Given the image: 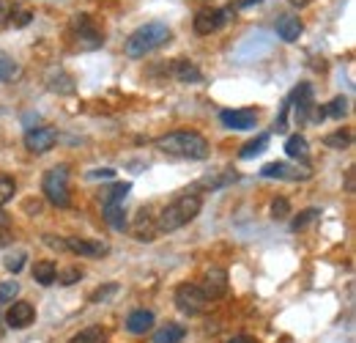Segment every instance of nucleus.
<instances>
[{
	"label": "nucleus",
	"mask_w": 356,
	"mask_h": 343,
	"mask_svg": "<svg viewBox=\"0 0 356 343\" xmlns=\"http://www.w3.org/2000/svg\"><path fill=\"white\" fill-rule=\"evenodd\" d=\"M200 209H203L200 192H189V190H186L183 195H178L176 201H170V203L157 214L154 231H157V234H173L178 228L189 225V223L200 214Z\"/></svg>",
	"instance_id": "obj_1"
},
{
	"label": "nucleus",
	"mask_w": 356,
	"mask_h": 343,
	"mask_svg": "<svg viewBox=\"0 0 356 343\" xmlns=\"http://www.w3.org/2000/svg\"><path fill=\"white\" fill-rule=\"evenodd\" d=\"M227 343H255V341H252L249 335H236V338H230Z\"/></svg>",
	"instance_id": "obj_43"
},
{
	"label": "nucleus",
	"mask_w": 356,
	"mask_h": 343,
	"mask_svg": "<svg viewBox=\"0 0 356 343\" xmlns=\"http://www.w3.org/2000/svg\"><path fill=\"white\" fill-rule=\"evenodd\" d=\"M326 110V115H332V118H343L346 113H348V99L346 96H337L329 107H324Z\"/></svg>",
	"instance_id": "obj_30"
},
{
	"label": "nucleus",
	"mask_w": 356,
	"mask_h": 343,
	"mask_svg": "<svg viewBox=\"0 0 356 343\" xmlns=\"http://www.w3.org/2000/svg\"><path fill=\"white\" fill-rule=\"evenodd\" d=\"M168 41H170V27L165 22H146L126 38L124 52H126V58H146L148 52L159 49Z\"/></svg>",
	"instance_id": "obj_3"
},
{
	"label": "nucleus",
	"mask_w": 356,
	"mask_h": 343,
	"mask_svg": "<svg viewBox=\"0 0 356 343\" xmlns=\"http://www.w3.org/2000/svg\"><path fill=\"white\" fill-rule=\"evenodd\" d=\"M129 190H132V184H129V181L113 184V187L107 190V195H104V203H124V198L129 195Z\"/></svg>",
	"instance_id": "obj_27"
},
{
	"label": "nucleus",
	"mask_w": 356,
	"mask_h": 343,
	"mask_svg": "<svg viewBox=\"0 0 356 343\" xmlns=\"http://www.w3.org/2000/svg\"><path fill=\"white\" fill-rule=\"evenodd\" d=\"M66 242V250L77 253V256H85V258H104L110 253V245L107 242H99V239H77V236H69L63 239Z\"/></svg>",
	"instance_id": "obj_10"
},
{
	"label": "nucleus",
	"mask_w": 356,
	"mask_h": 343,
	"mask_svg": "<svg viewBox=\"0 0 356 343\" xmlns=\"http://www.w3.org/2000/svg\"><path fill=\"white\" fill-rule=\"evenodd\" d=\"M219 124L222 126H227V129H236V132H241V129H252L255 124H258V113L255 110H249V107H227V110H222L219 113Z\"/></svg>",
	"instance_id": "obj_8"
},
{
	"label": "nucleus",
	"mask_w": 356,
	"mask_h": 343,
	"mask_svg": "<svg viewBox=\"0 0 356 343\" xmlns=\"http://www.w3.org/2000/svg\"><path fill=\"white\" fill-rule=\"evenodd\" d=\"M266 148H269V135H258L255 140L244 143V148L238 151V157H241V159H252V157H260Z\"/></svg>",
	"instance_id": "obj_23"
},
{
	"label": "nucleus",
	"mask_w": 356,
	"mask_h": 343,
	"mask_svg": "<svg viewBox=\"0 0 356 343\" xmlns=\"http://www.w3.org/2000/svg\"><path fill=\"white\" fill-rule=\"evenodd\" d=\"M200 289H203V294H205L208 302L225 297V294H227V272H225V269H208Z\"/></svg>",
	"instance_id": "obj_11"
},
{
	"label": "nucleus",
	"mask_w": 356,
	"mask_h": 343,
	"mask_svg": "<svg viewBox=\"0 0 356 343\" xmlns=\"http://www.w3.org/2000/svg\"><path fill=\"white\" fill-rule=\"evenodd\" d=\"M285 154H288L291 159H302V162H307V159H310L307 140H304L302 135H291V137H288V143H285Z\"/></svg>",
	"instance_id": "obj_19"
},
{
	"label": "nucleus",
	"mask_w": 356,
	"mask_h": 343,
	"mask_svg": "<svg viewBox=\"0 0 356 343\" xmlns=\"http://www.w3.org/2000/svg\"><path fill=\"white\" fill-rule=\"evenodd\" d=\"M33 280H36L38 286H52V283L58 280L55 264H52V261H36V264H33Z\"/></svg>",
	"instance_id": "obj_18"
},
{
	"label": "nucleus",
	"mask_w": 356,
	"mask_h": 343,
	"mask_svg": "<svg viewBox=\"0 0 356 343\" xmlns=\"http://www.w3.org/2000/svg\"><path fill=\"white\" fill-rule=\"evenodd\" d=\"M225 19H227V8H203L194 14L192 27L197 36H211L214 30H219L225 25Z\"/></svg>",
	"instance_id": "obj_7"
},
{
	"label": "nucleus",
	"mask_w": 356,
	"mask_h": 343,
	"mask_svg": "<svg viewBox=\"0 0 356 343\" xmlns=\"http://www.w3.org/2000/svg\"><path fill=\"white\" fill-rule=\"evenodd\" d=\"M255 3H263V0H236V8H249Z\"/></svg>",
	"instance_id": "obj_42"
},
{
	"label": "nucleus",
	"mask_w": 356,
	"mask_h": 343,
	"mask_svg": "<svg viewBox=\"0 0 356 343\" xmlns=\"http://www.w3.org/2000/svg\"><path fill=\"white\" fill-rule=\"evenodd\" d=\"M118 294H121V286H118V283H104V286H99V289L91 294V302L102 305V302H110V300L118 297Z\"/></svg>",
	"instance_id": "obj_24"
},
{
	"label": "nucleus",
	"mask_w": 356,
	"mask_h": 343,
	"mask_svg": "<svg viewBox=\"0 0 356 343\" xmlns=\"http://www.w3.org/2000/svg\"><path fill=\"white\" fill-rule=\"evenodd\" d=\"M159 151L165 154H173L181 159H205L211 154V146L208 140L200 135V132H192V129H176V132H168L157 140Z\"/></svg>",
	"instance_id": "obj_2"
},
{
	"label": "nucleus",
	"mask_w": 356,
	"mask_h": 343,
	"mask_svg": "<svg viewBox=\"0 0 356 343\" xmlns=\"http://www.w3.org/2000/svg\"><path fill=\"white\" fill-rule=\"evenodd\" d=\"M30 22V11H19V16H16V25H27Z\"/></svg>",
	"instance_id": "obj_41"
},
{
	"label": "nucleus",
	"mask_w": 356,
	"mask_h": 343,
	"mask_svg": "<svg viewBox=\"0 0 356 343\" xmlns=\"http://www.w3.org/2000/svg\"><path fill=\"white\" fill-rule=\"evenodd\" d=\"M80 278H82V272H80V269H66V272L58 278V283H60V286H71V283H77Z\"/></svg>",
	"instance_id": "obj_35"
},
{
	"label": "nucleus",
	"mask_w": 356,
	"mask_h": 343,
	"mask_svg": "<svg viewBox=\"0 0 356 343\" xmlns=\"http://www.w3.org/2000/svg\"><path fill=\"white\" fill-rule=\"evenodd\" d=\"M47 85H49V91H55V93H74V80H71L66 71H52Z\"/></svg>",
	"instance_id": "obj_22"
},
{
	"label": "nucleus",
	"mask_w": 356,
	"mask_h": 343,
	"mask_svg": "<svg viewBox=\"0 0 356 343\" xmlns=\"http://www.w3.org/2000/svg\"><path fill=\"white\" fill-rule=\"evenodd\" d=\"M41 190H44V198L52 206L66 209L69 206V168L66 165H55L52 170H47L44 179H41Z\"/></svg>",
	"instance_id": "obj_4"
},
{
	"label": "nucleus",
	"mask_w": 356,
	"mask_h": 343,
	"mask_svg": "<svg viewBox=\"0 0 356 343\" xmlns=\"http://www.w3.org/2000/svg\"><path fill=\"white\" fill-rule=\"evenodd\" d=\"M104 220H107V225H113L115 231H124L126 228V212H124V206L121 203H104Z\"/></svg>",
	"instance_id": "obj_20"
},
{
	"label": "nucleus",
	"mask_w": 356,
	"mask_h": 343,
	"mask_svg": "<svg viewBox=\"0 0 356 343\" xmlns=\"http://www.w3.org/2000/svg\"><path fill=\"white\" fill-rule=\"evenodd\" d=\"M302 30H304V25H302V19H299L296 14H282V16L277 19V36H280L282 41H288V44L299 41Z\"/></svg>",
	"instance_id": "obj_13"
},
{
	"label": "nucleus",
	"mask_w": 356,
	"mask_h": 343,
	"mask_svg": "<svg viewBox=\"0 0 356 343\" xmlns=\"http://www.w3.org/2000/svg\"><path fill=\"white\" fill-rule=\"evenodd\" d=\"M288 212H291V203H288L285 198H274V203H271V217H274V220H285Z\"/></svg>",
	"instance_id": "obj_33"
},
{
	"label": "nucleus",
	"mask_w": 356,
	"mask_h": 343,
	"mask_svg": "<svg viewBox=\"0 0 356 343\" xmlns=\"http://www.w3.org/2000/svg\"><path fill=\"white\" fill-rule=\"evenodd\" d=\"M16 71H19V66L14 63V58L0 55V82H11L16 77Z\"/></svg>",
	"instance_id": "obj_28"
},
{
	"label": "nucleus",
	"mask_w": 356,
	"mask_h": 343,
	"mask_svg": "<svg viewBox=\"0 0 356 343\" xmlns=\"http://www.w3.org/2000/svg\"><path fill=\"white\" fill-rule=\"evenodd\" d=\"M16 294H19V283H16V280H5V283H0V302H3V305H5V302H11Z\"/></svg>",
	"instance_id": "obj_31"
},
{
	"label": "nucleus",
	"mask_w": 356,
	"mask_h": 343,
	"mask_svg": "<svg viewBox=\"0 0 356 343\" xmlns=\"http://www.w3.org/2000/svg\"><path fill=\"white\" fill-rule=\"evenodd\" d=\"M173 300H176L178 311L186 313V316H197L208 305V300H205V294H203V289L197 283H178Z\"/></svg>",
	"instance_id": "obj_5"
},
{
	"label": "nucleus",
	"mask_w": 356,
	"mask_h": 343,
	"mask_svg": "<svg viewBox=\"0 0 356 343\" xmlns=\"http://www.w3.org/2000/svg\"><path fill=\"white\" fill-rule=\"evenodd\" d=\"M318 214H321L318 209H307L304 214H299V217L293 220V231H299V228H304L307 223H313V220H318Z\"/></svg>",
	"instance_id": "obj_34"
},
{
	"label": "nucleus",
	"mask_w": 356,
	"mask_h": 343,
	"mask_svg": "<svg viewBox=\"0 0 356 343\" xmlns=\"http://www.w3.org/2000/svg\"><path fill=\"white\" fill-rule=\"evenodd\" d=\"M260 176L263 179H307L310 173H296L285 162H269V165L260 168Z\"/></svg>",
	"instance_id": "obj_16"
},
{
	"label": "nucleus",
	"mask_w": 356,
	"mask_h": 343,
	"mask_svg": "<svg viewBox=\"0 0 356 343\" xmlns=\"http://www.w3.org/2000/svg\"><path fill=\"white\" fill-rule=\"evenodd\" d=\"M74 30H77V41H80V47H85V49H96V47H102V41H104V36L96 30V25L91 22V16L88 14H80V16H74Z\"/></svg>",
	"instance_id": "obj_9"
},
{
	"label": "nucleus",
	"mask_w": 356,
	"mask_h": 343,
	"mask_svg": "<svg viewBox=\"0 0 356 343\" xmlns=\"http://www.w3.org/2000/svg\"><path fill=\"white\" fill-rule=\"evenodd\" d=\"M58 146V129L55 126H36L25 132V148L33 154H47Z\"/></svg>",
	"instance_id": "obj_6"
},
{
	"label": "nucleus",
	"mask_w": 356,
	"mask_h": 343,
	"mask_svg": "<svg viewBox=\"0 0 356 343\" xmlns=\"http://www.w3.org/2000/svg\"><path fill=\"white\" fill-rule=\"evenodd\" d=\"M5 225H8V217H5V214H0V228H5Z\"/></svg>",
	"instance_id": "obj_44"
},
{
	"label": "nucleus",
	"mask_w": 356,
	"mask_h": 343,
	"mask_svg": "<svg viewBox=\"0 0 356 343\" xmlns=\"http://www.w3.org/2000/svg\"><path fill=\"white\" fill-rule=\"evenodd\" d=\"M14 192H16V181H14V176L0 173V206H3V203H8V201L14 198Z\"/></svg>",
	"instance_id": "obj_29"
},
{
	"label": "nucleus",
	"mask_w": 356,
	"mask_h": 343,
	"mask_svg": "<svg viewBox=\"0 0 356 343\" xmlns=\"http://www.w3.org/2000/svg\"><path fill=\"white\" fill-rule=\"evenodd\" d=\"M11 234H8V228H0V247H5V245H11Z\"/></svg>",
	"instance_id": "obj_39"
},
{
	"label": "nucleus",
	"mask_w": 356,
	"mask_h": 343,
	"mask_svg": "<svg viewBox=\"0 0 356 343\" xmlns=\"http://www.w3.org/2000/svg\"><path fill=\"white\" fill-rule=\"evenodd\" d=\"M14 14V3L11 0H0V25H5Z\"/></svg>",
	"instance_id": "obj_36"
},
{
	"label": "nucleus",
	"mask_w": 356,
	"mask_h": 343,
	"mask_svg": "<svg viewBox=\"0 0 356 343\" xmlns=\"http://www.w3.org/2000/svg\"><path fill=\"white\" fill-rule=\"evenodd\" d=\"M102 341H104V330L102 327H85L69 343H102Z\"/></svg>",
	"instance_id": "obj_26"
},
{
	"label": "nucleus",
	"mask_w": 356,
	"mask_h": 343,
	"mask_svg": "<svg viewBox=\"0 0 356 343\" xmlns=\"http://www.w3.org/2000/svg\"><path fill=\"white\" fill-rule=\"evenodd\" d=\"M25 209H27V214H38V212H41V203H38V201H36V203H33V201H27V203H25Z\"/></svg>",
	"instance_id": "obj_40"
},
{
	"label": "nucleus",
	"mask_w": 356,
	"mask_h": 343,
	"mask_svg": "<svg viewBox=\"0 0 356 343\" xmlns=\"http://www.w3.org/2000/svg\"><path fill=\"white\" fill-rule=\"evenodd\" d=\"M170 71H173V77H176L178 82H189V85L203 82V71H200L194 63H189L186 58H178V60H173Z\"/></svg>",
	"instance_id": "obj_15"
},
{
	"label": "nucleus",
	"mask_w": 356,
	"mask_h": 343,
	"mask_svg": "<svg viewBox=\"0 0 356 343\" xmlns=\"http://www.w3.org/2000/svg\"><path fill=\"white\" fill-rule=\"evenodd\" d=\"M236 179H238V176H236L233 170H225V173H219V176H205V179H200V181H197V184H194L189 192H197L200 187H208L211 192H216V190H225L227 184H233Z\"/></svg>",
	"instance_id": "obj_17"
},
{
	"label": "nucleus",
	"mask_w": 356,
	"mask_h": 343,
	"mask_svg": "<svg viewBox=\"0 0 356 343\" xmlns=\"http://www.w3.org/2000/svg\"><path fill=\"white\" fill-rule=\"evenodd\" d=\"M115 176V170L113 168H104V170H91L88 173V179H113Z\"/></svg>",
	"instance_id": "obj_37"
},
{
	"label": "nucleus",
	"mask_w": 356,
	"mask_h": 343,
	"mask_svg": "<svg viewBox=\"0 0 356 343\" xmlns=\"http://www.w3.org/2000/svg\"><path fill=\"white\" fill-rule=\"evenodd\" d=\"M5 322H8L11 330H25V327H30V324L36 322V308H33L30 302H14V305L8 308Z\"/></svg>",
	"instance_id": "obj_12"
},
{
	"label": "nucleus",
	"mask_w": 356,
	"mask_h": 343,
	"mask_svg": "<svg viewBox=\"0 0 356 343\" xmlns=\"http://www.w3.org/2000/svg\"><path fill=\"white\" fill-rule=\"evenodd\" d=\"M44 242H47L49 247H55V250H66V242H63V239H55V236H44Z\"/></svg>",
	"instance_id": "obj_38"
},
{
	"label": "nucleus",
	"mask_w": 356,
	"mask_h": 343,
	"mask_svg": "<svg viewBox=\"0 0 356 343\" xmlns=\"http://www.w3.org/2000/svg\"><path fill=\"white\" fill-rule=\"evenodd\" d=\"M351 140H354V135H351L348 129H337V132H332V135L324 137V143L332 146V148H348Z\"/></svg>",
	"instance_id": "obj_25"
},
{
	"label": "nucleus",
	"mask_w": 356,
	"mask_h": 343,
	"mask_svg": "<svg viewBox=\"0 0 356 343\" xmlns=\"http://www.w3.org/2000/svg\"><path fill=\"white\" fill-rule=\"evenodd\" d=\"M186 335V330L181 324H165L162 330L154 333V343H181Z\"/></svg>",
	"instance_id": "obj_21"
},
{
	"label": "nucleus",
	"mask_w": 356,
	"mask_h": 343,
	"mask_svg": "<svg viewBox=\"0 0 356 343\" xmlns=\"http://www.w3.org/2000/svg\"><path fill=\"white\" fill-rule=\"evenodd\" d=\"M25 258H27L25 253H11V256H5V261H3V267H5L8 272H14V275H16V272H19L22 267H25Z\"/></svg>",
	"instance_id": "obj_32"
},
{
	"label": "nucleus",
	"mask_w": 356,
	"mask_h": 343,
	"mask_svg": "<svg viewBox=\"0 0 356 343\" xmlns=\"http://www.w3.org/2000/svg\"><path fill=\"white\" fill-rule=\"evenodd\" d=\"M151 327H154V313L146 311V308H137V311H132L126 316V330L132 335H146Z\"/></svg>",
	"instance_id": "obj_14"
}]
</instances>
